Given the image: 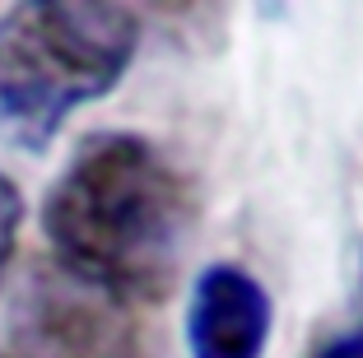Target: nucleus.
Masks as SVG:
<instances>
[{
  "label": "nucleus",
  "mask_w": 363,
  "mask_h": 358,
  "mask_svg": "<svg viewBox=\"0 0 363 358\" xmlns=\"http://www.w3.org/2000/svg\"><path fill=\"white\" fill-rule=\"evenodd\" d=\"M191 228V181L154 140L130 130L79 140L43 201L56 270L130 312L172 293Z\"/></svg>",
  "instance_id": "f257e3e1"
},
{
  "label": "nucleus",
  "mask_w": 363,
  "mask_h": 358,
  "mask_svg": "<svg viewBox=\"0 0 363 358\" xmlns=\"http://www.w3.org/2000/svg\"><path fill=\"white\" fill-rule=\"evenodd\" d=\"M140 19L126 5L28 0L0 14V140L43 154L79 107L130 70Z\"/></svg>",
  "instance_id": "f03ea898"
},
{
  "label": "nucleus",
  "mask_w": 363,
  "mask_h": 358,
  "mask_svg": "<svg viewBox=\"0 0 363 358\" xmlns=\"http://www.w3.org/2000/svg\"><path fill=\"white\" fill-rule=\"evenodd\" d=\"M14 358H140L135 312L52 270L33 274L14 312Z\"/></svg>",
  "instance_id": "7ed1b4c3"
},
{
  "label": "nucleus",
  "mask_w": 363,
  "mask_h": 358,
  "mask_svg": "<svg viewBox=\"0 0 363 358\" xmlns=\"http://www.w3.org/2000/svg\"><path fill=\"white\" fill-rule=\"evenodd\" d=\"M275 307L247 265L214 261L196 274L186 303V349L191 358H266Z\"/></svg>",
  "instance_id": "20e7f679"
},
{
  "label": "nucleus",
  "mask_w": 363,
  "mask_h": 358,
  "mask_svg": "<svg viewBox=\"0 0 363 358\" xmlns=\"http://www.w3.org/2000/svg\"><path fill=\"white\" fill-rule=\"evenodd\" d=\"M19 223H23V196L5 172H0V279L14 261V247H19Z\"/></svg>",
  "instance_id": "39448f33"
},
{
  "label": "nucleus",
  "mask_w": 363,
  "mask_h": 358,
  "mask_svg": "<svg viewBox=\"0 0 363 358\" xmlns=\"http://www.w3.org/2000/svg\"><path fill=\"white\" fill-rule=\"evenodd\" d=\"M312 358H363V326L359 330H345V335H331Z\"/></svg>",
  "instance_id": "423d86ee"
},
{
  "label": "nucleus",
  "mask_w": 363,
  "mask_h": 358,
  "mask_svg": "<svg viewBox=\"0 0 363 358\" xmlns=\"http://www.w3.org/2000/svg\"><path fill=\"white\" fill-rule=\"evenodd\" d=\"M0 358H14V354H0Z\"/></svg>",
  "instance_id": "0eeeda50"
}]
</instances>
